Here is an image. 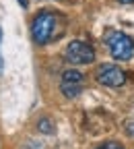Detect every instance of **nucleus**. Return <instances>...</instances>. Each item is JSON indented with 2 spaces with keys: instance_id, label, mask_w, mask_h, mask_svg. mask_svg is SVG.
Instances as JSON below:
<instances>
[{
  "instance_id": "obj_8",
  "label": "nucleus",
  "mask_w": 134,
  "mask_h": 149,
  "mask_svg": "<svg viewBox=\"0 0 134 149\" xmlns=\"http://www.w3.org/2000/svg\"><path fill=\"white\" fill-rule=\"evenodd\" d=\"M128 135H132V137H134V122H132V124H128Z\"/></svg>"
},
{
  "instance_id": "obj_4",
  "label": "nucleus",
  "mask_w": 134,
  "mask_h": 149,
  "mask_svg": "<svg viewBox=\"0 0 134 149\" xmlns=\"http://www.w3.org/2000/svg\"><path fill=\"white\" fill-rule=\"evenodd\" d=\"M93 58H95V50L83 40H74L66 46V60L70 64H79V66L81 64H91Z\"/></svg>"
},
{
  "instance_id": "obj_11",
  "label": "nucleus",
  "mask_w": 134,
  "mask_h": 149,
  "mask_svg": "<svg viewBox=\"0 0 134 149\" xmlns=\"http://www.w3.org/2000/svg\"><path fill=\"white\" fill-rule=\"evenodd\" d=\"M0 37H2V31H0Z\"/></svg>"
},
{
  "instance_id": "obj_7",
  "label": "nucleus",
  "mask_w": 134,
  "mask_h": 149,
  "mask_svg": "<svg viewBox=\"0 0 134 149\" xmlns=\"http://www.w3.org/2000/svg\"><path fill=\"white\" fill-rule=\"evenodd\" d=\"M52 122L48 120V118H44V120H39V130H44V133H54V126H50Z\"/></svg>"
},
{
  "instance_id": "obj_5",
  "label": "nucleus",
  "mask_w": 134,
  "mask_h": 149,
  "mask_svg": "<svg viewBox=\"0 0 134 149\" xmlns=\"http://www.w3.org/2000/svg\"><path fill=\"white\" fill-rule=\"evenodd\" d=\"M83 85H85L83 72L74 70V68H68V70L62 72L60 89H62V93H64V97H76V95L83 91Z\"/></svg>"
},
{
  "instance_id": "obj_9",
  "label": "nucleus",
  "mask_w": 134,
  "mask_h": 149,
  "mask_svg": "<svg viewBox=\"0 0 134 149\" xmlns=\"http://www.w3.org/2000/svg\"><path fill=\"white\" fill-rule=\"evenodd\" d=\"M120 4H134V0H118Z\"/></svg>"
},
{
  "instance_id": "obj_1",
  "label": "nucleus",
  "mask_w": 134,
  "mask_h": 149,
  "mask_svg": "<svg viewBox=\"0 0 134 149\" xmlns=\"http://www.w3.org/2000/svg\"><path fill=\"white\" fill-rule=\"evenodd\" d=\"M64 31L62 27V17L60 15H56L52 10H44L39 13L35 19H33V23H31V35H33V42L35 44H50L52 40H56V37H60Z\"/></svg>"
},
{
  "instance_id": "obj_3",
  "label": "nucleus",
  "mask_w": 134,
  "mask_h": 149,
  "mask_svg": "<svg viewBox=\"0 0 134 149\" xmlns=\"http://www.w3.org/2000/svg\"><path fill=\"white\" fill-rule=\"evenodd\" d=\"M126 72L118 66V64H99L97 70H95V81H97L99 85L103 87H111V89H116V87H122L126 83Z\"/></svg>"
},
{
  "instance_id": "obj_10",
  "label": "nucleus",
  "mask_w": 134,
  "mask_h": 149,
  "mask_svg": "<svg viewBox=\"0 0 134 149\" xmlns=\"http://www.w3.org/2000/svg\"><path fill=\"white\" fill-rule=\"evenodd\" d=\"M19 2H21V6H27V0H19Z\"/></svg>"
},
{
  "instance_id": "obj_2",
  "label": "nucleus",
  "mask_w": 134,
  "mask_h": 149,
  "mask_svg": "<svg viewBox=\"0 0 134 149\" xmlns=\"http://www.w3.org/2000/svg\"><path fill=\"white\" fill-rule=\"evenodd\" d=\"M105 46L109 48V54L120 62H126L134 56V40L124 31H109L105 35Z\"/></svg>"
},
{
  "instance_id": "obj_6",
  "label": "nucleus",
  "mask_w": 134,
  "mask_h": 149,
  "mask_svg": "<svg viewBox=\"0 0 134 149\" xmlns=\"http://www.w3.org/2000/svg\"><path fill=\"white\" fill-rule=\"evenodd\" d=\"M95 149H124L118 141H107V143H101L99 147H95Z\"/></svg>"
}]
</instances>
